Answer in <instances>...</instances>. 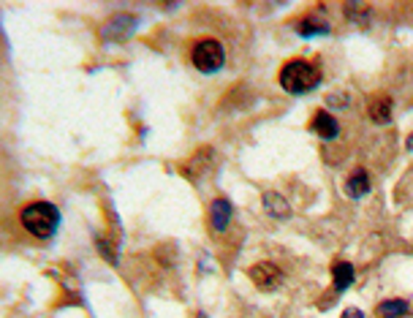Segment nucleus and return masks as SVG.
I'll use <instances>...</instances> for the list:
<instances>
[{"instance_id":"nucleus-2","label":"nucleus","mask_w":413,"mask_h":318,"mask_svg":"<svg viewBox=\"0 0 413 318\" xmlns=\"http://www.w3.org/2000/svg\"><path fill=\"white\" fill-rule=\"evenodd\" d=\"M20 220H22V226L33 237L47 240V237L55 234V229L60 223V212L49 201H33V204H27L22 212H20Z\"/></svg>"},{"instance_id":"nucleus-13","label":"nucleus","mask_w":413,"mask_h":318,"mask_svg":"<svg viewBox=\"0 0 413 318\" xmlns=\"http://www.w3.org/2000/svg\"><path fill=\"white\" fill-rule=\"evenodd\" d=\"M296 30H299L302 36H313V33H329V24H326V22H316V17H307L305 22L296 24Z\"/></svg>"},{"instance_id":"nucleus-4","label":"nucleus","mask_w":413,"mask_h":318,"mask_svg":"<svg viewBox=\"0 0 413 318\" xmlns=\"http://www.w3.org/2000/svg\"><path fill=\"white\" fill-rule=\"evenodd\" d=\"M247 275H250V280H253L261 291H272V289H277V286H280V280H283L280 269L275 267V264H269V261H261V264L250 267Z\"/></svg>"},{"instance_id":"nucleus-5","label":"nucleus","mask_w":413,"mask_h":318,"mask_svg":"<svg viewBox=\"0 0 413 318\" xmlns=\"http://www.w3.org/2000/svg\"><path fill=\"white\" fill-rule=\"evenodd\" d=\"M133 27H136V20L128 17V14H122V17H115L109 24H103V27H101V36L109 38V41H120V38H125Z\"/></svg>"},{"instance_id":"nucleus-15","label":"nucleus","mask_w":413,"mask_h":318,"mask_svg":"<svg viewBox=\"0 0 413 318\" xmlns=\"http://www.w3.org/2000/svg\"><path fill=\"white\" fill-rule=\"evenodd\" d=\"M405 147H408V150H413V133L408 136V139H405Z\"/></svg>"},{"instance_id":"nucleus-6","label":"nucleus","mask_w":413,"mask_h":318,"mask_svg":"<svg viewBox=\"0 0 413 318\" xmlns=\"http://www.w3.org/2000/svg\"><path fill=\"white\" fill-rule=\"evenodd\" d=\"M391 98L386 93H375V96L367 101V115L375 122H386L391 117Z\"/></svg>"},{"instance_id":"nucleus-3","label":"nucleus","mask_w":413,"mask_h":318,"mask_svg":"<svg viewBox=\"0 0 413 318\" xmlns=\"http://www.w3.org/2000/svg\"><path fill=\"white\" fill-rule=\"evenodd\" d=\"M191 60L198 71L204 73H215L223 68V60H226V52L218 38H201L196 41L194 52H191Z\"/></svg>"},{"instance_id":"nucleus-8","label":"nucleus","mask_w":413,"mask_h":318,"mask_svg":"<svg viewBox=\"0 0 413 318\" xmlns=\"http://www.w3.org/2000/svg\"><path fill=\"white\" fill-rule=\"evenodd\" d=\"M229 220H231V204L226 198H215L212 207H210V223H212V229L215 231H226Z\"/></svg>"},{"instance_id":"nucleus-14","label":"nucleus","mask_w":413,"mask_h":318,"mask_svg":"<svg viewBox=\"0 0 413 318\" xmlns=\"http://www.w3.org/2000/svg\"><path fill=\"white\" fill-rule=\"evenodd\" d=\"M342 318H365V313H362V310H356V308H351V310H345V313H342Z\"/></svg>"},{"instance_id":"nucleus-7","label":"nucleus","mask_w":413,"mask_h":318,"mask_svg":"<svg viewBox=\"0 0 413 318\" xmlns=\"http://www.w3.org/2000/svg\"><path fill=\"white\" fill-rule=\"evenodd\" d=\"M310 128H313V133H318L321 139H335L338 131H340L338 120L329 112H316V117L310 120Z\"/></svg>"},{"instance_id":"nucleus-12","label":"nucleus","mask_w":413,"mask_h":318,"mask_svg":"<svg viewBox=\"0 0 413 318\" xmlns=\"http://www.w3.org/2000/svg\"><path fill=\"white\" fill-rule=\"evenodd\" d=\"M264 204H267V210H269V215H272V218H289V212H291V210H289V204H286V201H283L277 194L264 196Z\"/></svg>"},{"instance_id":"nucleus-9","label":"nucleus","mask_w":413,"mask_h":318,"mask_svg":"<svg viewBox=\"0 0 413 318\" xmlns=\"http://www.w3.org/2000/svg\"><path fill=\"white\" fill-rule=\"evenodd\" d=\"M345 194L351 198H362L365 194H370V177H367L365 169H356L345 180Z\"/></svg>"},{"instance_id":"nucleus-10","label":"nucleus","mask_w":413,"mask_h":318,"mask_svg":"<svg viewBox=\"0 0 413 318\" xmlns=\"http://www.w3.org/2000/svg\"><path fill=\"white\" fill-rule=\"evenodd\" d=\"M332 280H335V291H345L354 283V267L348 261H338L332 267Z\"/></svg>"},{"instance_id":"nucleus-11","label":"nucleus","mask_w":413,"mask_h":318,"mask_svg":"<svg viewBox=\"0 0 413 318\" xmlns=\"http://www.w3.org/2000/svg\"><path fill=\"white\" fill-rule=\"evenodd\" d=\"M378 313H381L384 318L405 316V313H408V302H405V299H386V302H381Z\"/></svg>"},{"instance_id":"nucleus-1","label":"nucleus","mask_w":413,"mask_h":318,"mask_svg":"<svg viewBox=\"0 0 413 318\" xmlns=\"http://www.w3.org/2000/svg\"><path fill=\"white\" fill-rule=\"evenodd\" d=\"M280 87L286 93H294V96H302V93H310L321 82V71L310 60H289L280 71Z\"/></svg>"}]
</instances>
